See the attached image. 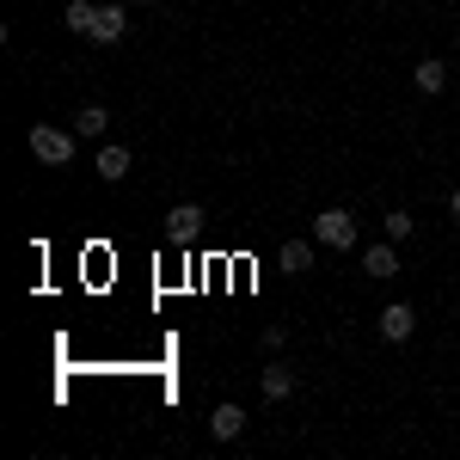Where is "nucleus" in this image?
<instances>
[{
	"mask_svg": "<svg viewBox=\"0 0 460 460\" xmlns=\"http://www.w3.org/2000/svg\"><path fill=\"white\" fill-rule=\"evenodd\" d=\"M448 209H455V221H460V184H455V197H448Z\"/></svg>",
	"mask_w": 460,
	"mask_h": 460,
	"instance_id": "nucleus-15",
	"label": "nucleus"
},
{
	"mask_svg": "<svg viewBox=\"0 0 460 460\" xmlns=\"http://www.w3.org/2000/svg\"><path fill=\"white\" fill-rule=\"evenodd\" d=\"M283 270H288V277L314 270V246H307V240H288V246H283Z\"/></svg>",
	"mask_w": 460,
	"mask_h": 460,
	"instance_id": "nucleus-11",
	"label": "nucleus"
},
{
	"mask_svg": "<svg viewBox=\"0 0 460 460\" xmlns=\"http://www.w3.org/2000/svg\"><path fill=\"white\" fill-rule=\"evenodd\" d=\"M362 277H375V283H393V277H399V252H393V240H381V246L362 252Z\"/></svg>",
	"mask_w": 460,
	"mask_h": 460,
	"instance_id": "nucleus-5",
	"label": "nucleus"
},
{
	"mask_svg": "<svg viewBox=\"0 0 460 460\" xmlns=\"http://www.w3.org/2000/svg\"><path fill=\"white\" fill-rule=\"evenodd\" d=\"M314 240L332 252H356V215L350 209H325L314 215Z\"/></svg>",
	"mask_w": 460,
	"mask_h": 460,
	"instance_id": "nucleus-1",
	"label": "nucleus"
},
{
	"mask_svg": "<svg viewBox=\"0 0 460 460\" xmlns=\"http://www.w3.org/2000/svg\"><path fill=\"white\" fill-rule=\"evenodd\" d=\"M411 80H418V93H429V99H436V93L448 86V68H442V62L429 56V62H418V68H411Z\"/></svg>",
	"mask_w": 460,
	"mask_h": 460,
	"instance_id": "nucleus-9",
	"label": "nucleus"
},
{
	"mask_svg": "<svg viewBox=\"0 0 460 460\" xmlns=\"http://www.w3.org/2000/svg\"><path fill=\"white\" fill-rule=\"evenodd\" d=\"M295 393V375H288V362H270L264 368V399H288Z\"/></svg>",
	"mask_w": 460,
	"mask_h": 460,
	"instance_id": "nucleus-10",
	"label": "nucleus"
},
{
	"mask_svg": "<svg viewBox=\"0 0 460 460\" xmlns=\"http://www.w3.org/2000/svg\"><path fill=\"white\" fill-rule=\"evenodd\" d=\"M197 234H203V209H197V203H178V209L166 215V240H172V246H197Z\"/></svg>",
	"mask_w": 460,
	"mask_h": 460,
	"instance_id": "nucleus-3",
	"label": "nucleus"
},
{
	"mask_svg": "<svg viewBox=\"0 0 460 460\" xmlns=\"http://www.w3.org/2000/svg\"><path fill=\"white\" fill-rule=\"evenodd\" d=\"M93 13H99V6H86V0H68V13H62V25H68V31H93Z\"/></svg>",
	"mask_w": 460,
	"mask_h": 460,
	"instance_id": "nucleus-13",
	"label": "nucleus"
},
{
	"mask_svg": "<svg viewBox=\"0 0 460 460\" xmlns=\"http://www.w3.org/2000/svg\"><path fill=\"white\" fill-rule=\"evenodd\" d=\"M123 31H129V13H123V6H99V13H93V43H123Z\"/></svg>",
	"mask_w": 460,
	"mask_h": 460,
	"instance_id": "nucleus-6",
	"label": "nucleus"
},
{
	"mask_svg": "<svg viewBox=\"0 0 460 460\" xmlns=\"http://www.w3.org/2000/svg\"><path fill=\"white\" fill-rule=\"evenodd\" d=\"M105 123H111L105 111H99V105H86L80 117H74V136H86V142H93V136H105Z\"/></svg>",
	"mask_w": 460,
	"mask_h": 460,
	"instance_id": "nucleus-12",
	"label": "nucleus"
},
{
	"mask_svg": "<svg viewBox=\"0 0 460 460\" xmlns=\"http://www.w3.org/2000/svg\"><path fill=\"white\" fill-rule=\"evenodd\" d=\"M411 332H418V307H405V301L381 307V338H387V344H405Z\"/></svg>",
	"mask_w": 460,
	"mask_h": 460,
	"instance_id": "nucleus-4",
	"label": "nucleus"
},
{
	"mask_svg": "<svg viewBox=\"0 0 460 460\" xmlns=\"http://www.w3.org/2000/svg\"><path fill=\"white\" fill-rule=\"evenodd\" d=\"M93 166H99V178H105V184H123V178H129V147H99V160H93Z\"/></svg>",
	"mask_w": 460,
	"mask_h": 460,
	"instance_id": "nucleus-8",
	"label": "nucleus"
},
{
	"mask_svg": "<svg viewBox=\"0 0 460 460\" xmlns=\"http://www.w3.org/2000/svg\"><path fill=\"white\" fill-rule=\"evenodd\" d=\"M411 227H418V215H411V209H393L387 215V240H411Z\"/></svg>",
	"mask_w": 460,
	"mask_h": 460,
	"instance_id": "nucleus-14",
	"label": "nucleus"
},
{
	"mask_svg": "<svg viewBox=\"0 0 460 460\" xmlns=\"http://www.w3.org/2000/svg\"><path fill=\"white\" fill-rule=\"evenodd\" d=\"M240 429H246V411H240V405H215L209 411V436L215 442H234Z\"/></svg>",
	"mask_w": 460,
	"mask_h": 460,
	"instance_id": "nucleus-7",
	"label": "nucleus"
},
{
	"mask_svg": "<svg viewBox=\"0 0 460 460\" xmlns=\"http://www.w3.org/2000/svg\"><path fill=\"white\" fill-rule=\"evenodd\" d=\"M31 154L43 160V166H74V136H68V129L37 123V129H31Z\"/></svg>",
	"mask_w": 460,
	"mask_h": 460,
	"instance_id": "nucleus-2",
	"label": "nucleus"
},
{
	"mask_svg": "<svg viewBox=\"0 0 460 460\" xmlns=\"http://www.w3.org/2000/svg\"><path fill=\"white\" fill-rule=\"evenodd\" d=\"M455 301H460V295H455Z\"/></svg>",
	"mask_w": 460,
	"mask_h": 460,
	"instance_id": "nucleus-16",
	"label": "nucleus"
}]
</instances>
